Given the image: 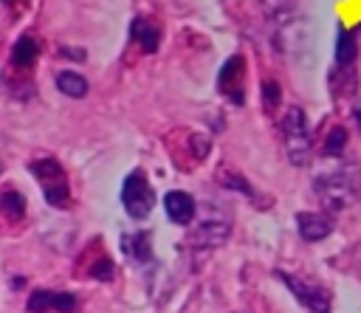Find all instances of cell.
I'll return each instance as SVG.
<instances>
[{"mask_svg": "<svg viewBox=\"0 0 361 313\" xmlns=\"http://www.w3.org/2000/svg\"><path fill=\"white\" fill-rule=\"evenodd\" d=\"M313 189H316V197L322 200L324 209L344 211L361 195V172L355 166H341V169L324 172L313 180Z\"/></svg>", "mask_w": 361, "mask_h": 313, "instance_id": "obj_1", "label": "cell"}, {"mask_svg": "<svg viewBox=\"0 0 361 313\" xmlns=\"http://www.w3.org/2000/svg\"><path fill=\"white\" fill-rule=\"evenodd\" d=\"M28 172L37 178L42 197L51 209H68L71 203V183H68V172L56 158H37L28 164Z\"/></svg>", "mask_w": 361, "mask_h": 313, "instance_id": "obj_2", "label": "cell"}, {"mask_svg": "<svg viewBox=\"0 0 361 313\" xmlns=\"http://www.w3.org/2000/svg\"><path fill=\"white\" fill-rule=\"evenodd\" d=\"M282 135H285V152L290 158L293 166H305L310 161V127H307V116L302 107H288L282 116Z\"/></svg>", "mask_w": 361, "mask_h": 313, "instance_id": "obj_3", "label": "cell"}, {"mask_svg": "<svg viewBox=\"0 0 361 313\" xmlns=\"http://www.w3.org/2000/svg\"><path fill=\"white\" fill-rule=\"evenodd\" d=\"M121 206L133 220H147L155 206V192L149 186V178L144 169H133L121 180Z\"/></svg>", "mask_w": 361, "mask_h": 313, "instance_id": "obj_4", "label": "cell"}, {"mask_svg": "<svg viewBox=\"0 0 361 313\" xmlns=\"http://www.w3.org/2000/svg\"><path fill=\"white\" fill-rule=\"evenodd\" d=\"M274 276L293 293V299H296L305 310H310V313H330L333 299H330V290H327L324 285L305 282V279H299V276H293L290 271H282V268H276Z\"/></svg>", "mask_w": 361, "mask_h": 313, "instance_id": "obj_5", "label": "cell"}, {"mask_svg": "<svg viewBox=\"0 0 361 313\" xmlns=\"http://www.w3.org/2000/svg\"><path fill=\"white\" fill-rule=\"evenodd\" d=\"M217 90L231 102L243 104L245 102V59L240 54L228 56L217 73Z\"/></svg>", "mask_w": 361, "mask_h": 313, "instance_id": "obj_6", "label": "cell"}, {"mask_svg": "<svg viewBox=\"0 0 361 313\" xmlns=\"http://www.w3.org/2000/svg\"><path fill=\"white\" fill-rule=\"evenodd\" d=\"M228 234H231L228 217H223V214H217V211L212 209V211H209L206 217H200V223L192 228L189 243L197 245V248H217V245H223V243L228 240Z\"/></svg>", "mask_w": 361, "mask_h": 313, "instance_id": "obj_7", "label": "cell"}, {"mask_svg": "<svg viewBox=\"0 0 361 313\" xmlns=\"http://www.w3.org/2000/svg\"><path fill=\"white\" fill-rule=\"evenodd\" d=\"M28 313H45V310H56V313H73L76 310V296L68 290H34L25 302Z\"/></svg>", "mask_w": 361, "mask_h": 313, "instance_id": "obj_8", "label": "cell"}, {"mask_svg": "<svg viewBox=\"0 0 361 313\" xmlns=\"http://www.w3.org/2000/svg\"><path fill=\"white\" fill-rule=\"evenodd\" d=\"M296 228H299V237L305 243H319V240L333 234V217L324 211H299Z\"/></svg>", "mask_w": 361, "mask_h": 313, "instance_id": "obj_9", "label": "cell"}, {"mask_svg": "<svg viewBox=\"0 0 361 313\" xmlns=\"http://www.w3.org/2000/svg\"><path fill=\"white\" fill-rule=\"evenodd\" d=\"M164 211H166V217H169L172 223H178V226H189L192 217L197 214V203H195V197H192L189 192L172 189V192L164 195Z\"/></svg>", "mask_w": 361, "mask_h": 313, "instance_id": "obj_10", "label": "cell"}, {"mask_svg": "<svg viewBox=\"0 0 361 313\" xmlns=\"http://www.w3.org/2000/svg\"><path fill=\"white\" fill-rule=\"evenodd\" d=\"M130 37L141 45L144 54H155L158 45H161V31L152 20H144V17H135L133 25H130Z\"/></svg>", "mask_w": 361, "mask_h": 313, "instance_id": "obj_11", "label": "cell"}, {"mask_svg": "<svg viewBox=\"0 0 361 313\" xmlns=\"http://www.w3.org/2000/svg\"><path fill=\"white\" fill-rule=\"evenodd\" d=\"M37 59H39V42H37V37L23 34V37L11 45V65H14L17 70H28V68H34Z\"/></svg>", "mask_w": 361, "mask_h": 313, "instance_id": "obj_12", "label": "cell"}, {"mask_svg": "<svg viewBox=\"0 0 361 313\" xmlns=\"http://www.w3.org/2000/svg\"><path fill=\"white\" fill-rule=\"evenodd\" d=\"M121 251L135 262H149L152 259V234L149 231L121 234Z\"/></svg>", "mask_w": 361, "mask_h": 313, "instance_id": "obj_13", "label": "cell"}, {"mask_svg": "<svg viewBox=\"0 0 361 313\" xmlns=\"http://www.w3.org/2000/svg\"><path fill=\"white\" fill-rule=\"evenodd\" d=\"M0 214L8 223H20L25 217V197L17 189H6L0 192Z\"/></svg>", "mask_w": 361, "mask_h": 313, "instance_id": "obj_14", "label": "cell"}, {"mask_svg": "<svg viewBox=\"0 0 361 313\" xmlns=\"http://www.w3.org/2000/svg\"><path fill=\"white\" fill-rule=\"evenodd\" d=\"M54 82H56L59 93H65L71 99H82L87 93V79L82 73H76V70H59Z\"/></svg>", "mask_w": 361, "mask_h": 313, "instance_id": "obj_15", "label": "cell"}, {"mask_svg": "<svg viewBox=\"0 0 361 313\" xmlns=\"http://www.w3.org/2000/svg\"><path fill=\"white\" fill-rule=\"evenodd\" d=\"M358 56V45H355V34L347 28H338V39H336V65L347 68L353 65Z\"/></svg>", "mask_w": 361, "mask_h": 313, "instance_id": "obj_16", "label": "cell"}, {"mask_svg": "<svg viewBox=\"0 0 361 313\" xmlns=\"http://www.w3.org/2000/svg\"><path fill=\"white\" fill-rule=\"evenodd\" d=\"M259 6L279 25H285L290 20V14H293V0H259Z\"/></svg>", "mask_w": 361, "mask_h": 313, "instance_id": "obj_17", "label": "cell"}, {"mask_svg": "<svg viewBox=\"0 0 361 313\" xmlns=\"http://www.w3.org/2000/svg\"><path fill=\"white\" fill-rule=\"evenodd\" d=\"M87 274H90L93 279H99V282H110L113 274H116V265H113V259H110L107 254H99V257L87 265Z\"/></svg>", "mask_w": 361, "mask_h": 313, "instance_id": "obj_18", "label": "cell"}, {"mask_svg": "<svg viewBox=\"0 0 361 313\" xmlns=\"http://www.w3.org/2000/svg\"><path fill=\"white\" fill-rule=\"evenodd\" d=\"M347 147V130L344 127H333L327 135H324V152L327 155H341Z\"/></svg>", "mask_w": 361, "mask_h": 313, "instance_id": "obj_19", "label": "cell"}, {"mask_svg": "<svg viewBox=\"0 0 361 313\" xmlns=\"http://www.w3.org/2000/svg\"><path fill=\"white\" fill-rule=\"evenodd\" d=\"M223 186L226 189H240L245 197H251V200H257V192L248 186V180L243 178V175H237V172H223Z\"/></svg>", "mask_w": 361, "mask_h": 313, "instance_id": "obj_20", "label": "cell"}, {"mask_svg": "<svg viewBox=\"0 0 361 313\" xmlns=\"http://www.w3.org/2000/svg\"><path fill=\"white\" fill-rule=\"evenodd\" d=\"M279 99H282L279 85L268 79V82L262 85V104H265V110H268V113H274V110H276V104H279Z\"/></svg>", "mask_w": 361, "mask_h": 313, "instance_id": "obj_21", "label": "cell"}, {"mask_svg": "<svg viewBox=\"0 0 361 313\" xmlns=\"http://www.w3.org/2000/svg\"><path fill=\"white\" fill-rule=\"evenodd\" d=\"M347 257H350V262H353V268L361 274V243H355L350 251H347Z\"/></svg>", "mask_w": 361, "mask_h": 313, "instance_id": "obj_22", "label": "cell"}, {"mask_svg": "<svg viewBox=\"0 0 361 313\" xmlns=\"http://www.w3.org/2000/svg\"><path fill=\"white\" fill-rule=\"evenodd\" d=\"M59 54H62V56H73V59H85V51H73L71 45H65Z\"/></svg>", "mask_w": 361, "mask_h": 313, "instance_id": "obj_23", "label": "cell"}, {"mask_svg": "<svg viewBox=\"0 0 361 313\" xmlns=\"http://www.w3.org/2000/svg\"><path fill=\"white\" fill-rule=\"evenodd\" d=\"M6 3H8V6H11V3H20V6H25L28 0H6Z\"/></svg>", "mask_w": 361, "mask_h": 313, "instance_id": "obj_24", "label": "cell"}, {"mask_svg": "<svg viewBox=\"0 0 361 313\" xmlns=\"http://www.w3.org/2000/svg\"><path fill=\"white\" fill-rule=\"evenodd\" d=\"M358 127H361V107H358Z\"/></svg>", "mask_w": 361, "mask_h": 313, "instance_id": "obj_25", "label": "cell"}, {"mask_svg": "<svg viewBox=\"0 0 361 313\" xmlns=\"http://www.w3.org/2000/svg\"><path fill=\"white\" fill-rule=\"evenodd\" d=\"M0 172H3V161H0Z\"/></svg>", "mask_w": 361, "mask_h": 313, "instance_id": "obj_26", "label": "cell"}, {"mask_svg": "<svg viewBox=\"0 0 361 313\" xmlns=\"http://www.w3.org/2000/svg\"><path fill=\"white\" fill-rule=\"evenodd\" d=\"M358 31H361V25H358Z\"/></svg>", "mask_w": 361, "mask_h": 313, "instance_id": "obj_27", "label": "cell"}]
</instances>
